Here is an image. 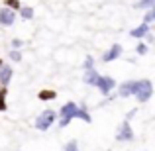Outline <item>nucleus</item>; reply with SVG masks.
I'll list each match as a JSON object with an SVG mask.
<instances>
[{
    "instance_id": "nucleus-1",
    "label": "nucleus",
    "mask_w": 155,
    "mask_h": 151,
    "mask_svg": "<svg viewBox=\"0 0 155 151\" xmlns=\"http://www.w3.org/2000/svg\"><path fill=\"white\" fill-rule=\"evenodd\" d=\"M77 114H79V108H77V104H73V102H67V104L61 108V128H65V126L69 124V122L73 120V118H77Z\"/></svg>"
},
{
    "instance_id": "nucleus-2",
    "label": "nucleus",
    "mask_w": 155,
    "mask_h": 151,
    "mask_svg": "<svg viewBox=\"0 0 155 151\" xmlns=\"http://www.w3.org/2000/svg\"><path fill=\"white\" fill-rule=\"evenodd\" d=\"M53 122H55V112H51V110H45V112H43L41 116L35 120V128L45 132V130H49V126L53 124Z\"/></svg>"
},
{
    "instance_id": "nucleus-3",
    "label": "nucleus",
    "mask_w": 155,
    "mask_h": 151,
    "mask_svg": "<svg viewBox=\"0 0 155 151\" xmlns=\"http://www.w3.org/2000/svg\"><path fill=\"white\" fill-rule=\"evenodd\" d=\"M151 92H153L151 83H149V80H140V87H137V92H136V94H137V100H140V102L149 100Z\"/></svg>"
},
{
    "instance_id": "nucleus-4",
    "label": "nucleus",
    "mask_w": 155,
    "mask_h": 151,
    "mask_svg": "<svg viewBox=\"0 0 155 151\" xmlns=\"http://www.w3.org/2000/svg\"><path fill=\"white\" fill-rule=\"evenodd\" d=\"M96 87H98V90L102 92V94H108V92L114 88V79L112 77H98Z\"/></svg>"
},
{
    "instance_id": "nucleus-5",
    "label": "nucleus",
    "mask_w": 155,
    "mask_h": 151,
    "mask_svg": "<svg viewBox=\"0 0 155 151\" xmlns=\"http://www.w3.org/2000/svg\"><path fill=\"white\" fill-rule=\"evenodd\" d=\"M137 87H140V83H136V80H126V83H122L120 84V96L136 94V92H137Z\"/></svg>"
},
{
    "instance_id": "nucleus-6",
    "label": "nucleus",
    "mask_w": 155,
    "mask_h": 151,
    "mask_svg": "<svg viewBox=\"0 0 155 151\" xmlns=\"http://www.w3.org/2000/svg\"><path fill=\"white\" fill-rule=\"evenodd\" d=\"M132 137H134V133H132V128H130V124H128V122H124V124L120 126V132H118L116 140H120V141H130Z\"/></svg>"
},
{
    "instance_id": "nucleus-7",
    "label": "nucleus",
    "mask_w": 155,
    "mask_h": 151,
    "mask_svg": "<svg viewBox=\"0 0 155 151\" xmlns=\"http://www.w3.org/2000/svg\"><path fill=\"white\" fill-rule=\"evenodd\" d=\"M0 24L2 26H12L14 24V12L8 10V8H2L0 10Z\"/></svg>"
},
{
    "instance_id": "nucleus-8",
    "label": "nucleus",
    "mask_w": 155,
    "mask_h": 151,
    "mask_svg": "<svg viewBox=\"0 0 155 151\" xmlns=\"http://www.w3.org/2000/svg\"><path fill=\"white\" fill-rule=\"evenodd\" d=\"M10 79H12V69L8 67V65H2V67H0V84L6 87V84L10 83Z\"/></svg>"
},
{
    "instance_id": "nucleus-9",
    "label": "nucleus",
    "mask_w": 155,
    "mask_h": 151,
    "mask_svg": "<svg viewBox=\"0 0 155 151\" xmlns=\"http://www.w3.org/2000/svg\"><path fill=\"white\" fill-rule=\"evenodd\" d=\"M120 53H122V47H120V45H112V49L106 51V55L102 57V59L106 61V63H108V61H114L118 55H120Z\"/></svg>"
},
{
    "instance_id": "nucleus-10",
    "label": "nucleus",
    "mask_w": 155,
    "mask_h": 151,
    "mask_svg": "<svg viewBox=\"0 0 155 151\" xmlns=\"http://www.w3.org/2000/svg\"><path fill=\"white\" fill-rule=\"evenodd\" d=\"M145 34H147V24H141L140 28H134V30H132L134 38H143Z\"/></svg>"
},
{
    "instance_id": "nucleus-11",
    "label": "nucleus",
    "mask_w": 155,
    "mask_h": 151,
    "mask_svg": "<svg viewBox=\"0 0 155 151\" xmlns=\"http://www.w3.org/2000/svg\"><path fill=\"white\" fill-rule=\"evenodd\" d=\"M84 80L91 84H96V80H98V75H96L94 69H91V71H87V75H84Z\"/></svg>"
},
{
    "instance_id": "nucleus-12",
    "label": "nucleus",
    "mask_w": 155,
    "mask_h": 151,
    "mask_svg": "<svg viewBox=\"0 0 155 151\" xmlns=\"http://www.w3.org/2000/svg\"><path fill=\"white\" fill-rule=\"evenodd\" d=\"M51 98H55V92L53 90H41L39 92V100H51Z\"/></svg>"
},
{
    "instance_id": "nucleus-13",
    "label": "nucleus",
    "mask_w": 155,
    "mask_h": 151,
    "mask_svg": "<svg viewBox=\"0 0 155 151\" xmlns=\"http://www.w3.org/2000/svg\"><path fill=\"white\" fill-rule=\"evenodd\" d=\"M63 151H79V145H77V141H69Z\"/></svg>"
},
{
    "instance_id": "nucleus-14",
    "label": "nucleus",
    "mask_w": 155,
    "mask_h": 151,
    "mask_svg": "<svg viewBox=\"0 0 155 151\" xmlns=\"http://www.w3.org/2000/svg\"><path fill=\"white\" fill-rule=\"evenodd\" d=\"M77 118H81V120H84V122H91V120H92V118L88 116V114L84 112V110H79V114H77Z\"/></svg>"
},
{
    "instance_id": "nucleus-15",
    "label": "nucleus",
    "mask_w": 155,
    "mask_h": 151,
    "mask_svg": "<svg viewBox=\"0 0 155 151\" xmlns=\"http://www.w3.org/2000/svg\"><path fill=\"white\" fill-rule=\"evenodd\" d=\"M22 16L26 20H30L31 16H34V10H31V8H22Z\"/></svg>"
},
{
    "instance_id": "nucleus-16",
    "label": "nucleus",
    "mask_w": 155,
    "mask_h": 151,
    "mask_svg": "<svg viewBox=\"0 0 155 151\" xmlns=\"http://www.w3.org/2000/svg\"><path fill=\"white\" fill-rule=\"evenodd\" d=\"M151 20H155V6L151 12H147V16H145V22H151Z\"/></svg>"
},
{
    "instance_id": "nucleus-17",
    "label": "nucleus",
    "mask_w": 155,
    "mask_h": 151,
    "mask_svg": "<svg viewBox=\"0 0 155 151\" xmlns=\"http://www.w3.org/2000/svg\"><path fill=\"white\" fill-rule=\"evenodd\" d=\"M137 53H140V55H145V53H147V47H145L143 43H140V45H137Z\"/></svg>"
},
{
    "instance_id": "nucleus-18",
    "label": "nucleus",
    "mask_w": 155,
    "mask_h": 151,
    "mask_svg": "<svg viewBox=\"0 0 155 151\" xmlns=\"http://www.w3.org/2000/svg\"><path fill=\"white\" fill-rule=\"evenodd\" d=\"M6 108V102H4V90L0 92V112H2V110Z\"/></svg>"
},
{
    "instance_id": "nucleus-19",
    "label": "nucleus",
    "mask_w": 155,
    "mask_h": 151,
    "mask_svg": "<svg viewBox=\"0 0 155 151\" xmlns=\"http://www.w3.org/2000/svg\"><path fill=\"white\" fill-rule=\"evenodd\" d=\"M6 4H8V6H12V8H20L18 0H6Z\"/></svg>"
},
{
    "instance_id": "nucleus-20",
    "label": "nucleus",
    "mask_w": 155,
    "mask_h": 151,
    "mask_svg": "<svg viewBox=\"0 0 155 151\" xmlns=\"http://www.w3.org/2000/svg\"><path fill=\"white\" fill-rule=\"evenodd\" d=\"M10 57H12L14 61H20V59H22V55H20L18 51H12V53H10Z\"/></svg>"
},
{
    "instance_id": "nucleus-21",
    "label": "nucleus",
    "mask_w": 155,
    "mask_h": 151,
    "mask_svg": "<svg viewBox=\"0 0 155 151\" xmlns=\"http://www.w3.org/2000/svg\"><path fill=\"white\" fill-rule=\"evenodd\" d=\"M151 2H153V0H141V2H140V8H145V6H149Z\"/></svg>"
},
{
    "instance_id": "nucleus-22",
    "label": "nucleus",
    "mask_w": 155,
    "mask_h": 151,
    "mask_svg": "<svg viewBox=\"0 0 155 151\" xmlns=\"http://www.w3.org/2000/svg\"><path fill=\"white\" fill-rule=\"evenodd\" d=\"M87 69H88V71H91V69H92V59H91V57H88V59H87Z\"/></svg>"
},
{
    "instance_id": "nucleus-23",
    "label": "nucleus",
    "mask_w": 155,
    "mask_h": 151,
    "mask_svg": "<svg viewBox=\"0 0 155 151\" xmlns=\"http://www.w3.org/2000/svg\"><path fill=\"white\" fill-rule=\"evenodd\" d=\"M12 45H14V47H20V45H22V41H20V39H14V41H12Z\"/></svg>"
},
{
    "instance_id": "nucleus-24",
    "label": "nucleus",
    "mask_w": 155,
    "mask_h": 151,
    "mask_svg": "<svg viewBox=\"0 0 155 151\" xmlns=\"http://www.w3.org/2000/svg\"><path fill=\"white\" fill-rule=\"evenodd\" d=\"M0 67H2V61H0Z\"/></svg>"
},
{
    "instance_id": "nucleus-25",
    "label": "nucleus",
    "mask_w": 155,
    "mask_h": 151,
    "mask_svg": "<svg viewBox=\"0 0 155 151\" xmlns=\"http://www.w3.org/2000/svg\"><path fill=\"white\" fill-rule=\"evenodd\" d=\"M0 87H2V84H0Z\"/></svg>"
}]
</instances>
